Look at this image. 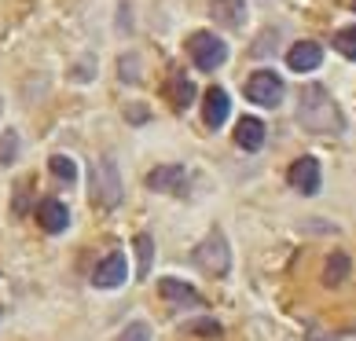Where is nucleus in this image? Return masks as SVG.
Masks as SVG:
<instances>
[{
  "label": "nucleus",
  "mask_w": 356,
  "mask_h": 341,
  "mask_svg": "<svg viewBox=\"0 0 356 341\" xmlns=\"http://www.w3.org/2000/svg\"><path fill=\"white\" fill-rule=\"evenodd\" d=\"M283 77L275 70H257L254 77L246 81V99L257 103V107H280L283 103Z\"/></svg>",
  "instance_id": "nucleus-5"
},
{
  "label": "nucleus",
  "mask_w": 356,
  "mask_h": 341,
  "mask_svg": "<svg viewBox=\"0 0 356 341\" xmlns=\"http://www.w3.org/2000/svg\"><path fill=\"white\" fill-rule=\"evenodd\" d=\"M188 51H191L195 67H199V70H206V74L220 70V67H224V59H228V44H224L220 37L206 33V30L191 33V41H188Z\"/></svg>",
  "instance_id": "nucleus-4"
},
{
  "label": "nucleus",
  "mask_w": 356,
  "mask_h": 341,
  "mask_svg": "<svg viewBox=\"0 0 356 341\" xmlns=\"http://www.w3.org/2000/svg\"><path fill=\"white\" fill-rule=\"evenodd\" d=\"M235 143H239L243 151H261L265 147V125H261L257 117H243V122L235 125Z\"/></svg>",
  "instance_id": "nucleus-13"
},
{
  "label": "nucleus",
  "mask_w": 356,
  "mask_h": 341,
  "mask_svg": "<svg viewBox=\"0 0 356 341\" xmlns=\"http://www.w3.org/2000/svg\"><path fill=\"white\" fill-rule=\"evenodd\" d=\"M346 275H349V253H331V260H327V268H323V283L327 286H341L346 283Z\"/></svg>",
  "instance_id": "nucleus-16"
},
{
  "label": "nucleus",
  "mask_w": 356,
  "mask_h": 341,
  "mask_svg": "<svg viewBox=\"0 0 356 341\" xmlns=\"http://www.w3.org/2000/svg\"><path fill=\"white\" fill-rule=\"evenodd\" d=\"M129 279V260L125 253H107L96 265V275H92V283L99 286V290H114V286H122Z\"/></svg>",
  "instance_id": "nucleus-6"
},
{
  "label": "nucleus",
  "mask_w": 356,
  "mask_h": 341,
  "mask_svg": "<svg viewBox=\"0 0 356 341\" xmlns=\"http://www.w3.org/2000/svg\"><path fill=\"white\" fill-rule=\"evenodd\" d=\"M191 331H199V334H220V326H217V323H209V319H202V323H195Z\"/></svg>",
  "instance_id": "nucleus-23"
},
{
  "label": "nucleus",
  "mask_w": 356,
  "mask_h": 341,
  "mask_svg": "<svg viewBox=\"0 0 356 341\" xmlns=\"http://www.w3.org/2000/svg\"><path fill=\"white\" fill-rule=\"evenodd\" d=\"M48 169H51V176H56V180H67V183L77 180V162L70 158V154H51Z\"/></svg>",
  "instance_id": "nucleus-18"
},
{
  "label": "nucleus",
  "mask_w": 356,
  "mask_h": 341,
  "mask_svg": "<svg viewBox=\"0 0 356 341\" xmlns=\"http://www.w3.org/2000/svg\"><path fill=\"white\" fill-rule=\"evenodd\" d=\"M320 63H323V48L316 41H298L294 48L286 51V67L298 70V74H309V70L320 67Z\"/></svg>",
  "instance_id": "nucleus-9"
},
{
  "label": "nucleus",
  "mask_w": 356,
  "mask_h": 341,
  "mask_svg": "<svg viewBox=\"0 0 356 341\" xmlns=\"http://www.w3.org/2000/svg\"><path fill=\"white\" fill-rule=\"evenodd\" d=\"M37 224H41L48 235L67 231V228H70V213H67V206H63L59 199H44L41 206H37Z\"/></svg>",
  "instance_id": "nucleus-10"
},
{
  "label": "nucleus",
  "mask_w": 356,
  "mask_h": 341,
  "mask_svg": "<svg viewBox=\"0 0 356 341\" xmlns=\"http://www.w3.org/2000/svg\"><path fill=\"white\" fill-rule=\"evenodd\" d=\"M353 8H356V0H353Z\"/></svg>",
  "instance_id": "nucleus-26"
},
{
  "label": "nucleus",
  "mask_w": 356,
  "mask_h": 341,
  "mask_svg": "<svg viewBox=\"0 0 356 341\" xmlns=\"http://www.w3.org/2000/svg\"><path fill=\"white\" fill-rule=\"evenodd\" d=\"M209 15H213V22H220L224 30H239L246 22V0H213Z\"/></svg>",
  "instance_id": "nucleus-12"
},
{
  "label": "nucleus",
  "mask_w": 356,
  "mask_h": 341,
  "mask_svg": "<svg viewBox=\"0 0 356 341\" xmlns=\"http://www.w3.org/2000/svg\"><path fill=\"white\" fill-rule=\"evenodd\" d=\"M309 341H338L334 334H320V331H309Z\"/></svg>",
  "instance_id": "nucleus-24"
},
{
  "label": "nucleus",
  "mask_w": 356,
  "mask_h": 341,
  "mask_svg": "<svg viewBox=\"0 0 356 341\" xmlns=\"http://www.w3.org/2000/svg\"><path fill=\"white\" fill-rule=\"evenodd\" d=\"M92 202L103 209H114L122 202V173H118L114 158H99L92 165Z\"/></svg>",
  "instance_id": "nucleus-3"
},
{
  "label": "nucleus",
  "mask_w": 356,
  "mask_h": 341,
  "mask_svg": "<svg viewBox=\"0 0 356 341\" xmlns=\"http://www.w3.org/2000/svg\"><path fill=\"white\" fill-rule=\"evenodd\" d=\"M118 341H151V326L147 323H129Z\"/></svg>",
  "instance_id": "nucleus-21"
},
{
  "label": "nucleus",
  "mask_w": 356,
  "mask_h": 341,
  "mask_svg": "<svg viewBox=\"0 0 356 341\" xmlns=\"http://www.w3.org/2000/svg\"><path fill=\"white\" fill-rule=\"evenodd\" d=\"M169 99H173V107L177 110H188L191 103H195V85H191V77H184V74H173L169 77Z\"/></svg>",
  "instance_id": "nucleus-14"
},
{
  "label": "nucleus",
  "mask_w": 356,
  "mask_h": 341,
  "mask_svg": "<svg viewBox=\"0 0 356 341\" xmlns=\"http://www.w3.org/2000/svg\"><path fill=\"white\" fill-rule=\"evenodd\" d=\"M195 265H199L206 275H228L232 250H228V239H224L220 228H213L199 246H195Z\"/></svg>",
  "instance_id": "nucleus-2"
},
{
  "label": "nucleus",
  "mask_w": 356,
  "mask_h": 341,
  "mask_svg": "<svg viewBox=\"0 0 356 341\" xmlns=\"http://www.w3.org/2000/svg\"><path fill=\"white\" fill-rule=\"evenodd\" d=\"M133 250H136V279H147V275H151V260H154V239H151V235H136Z\"/></svg>",
  "instance_id": "nucleus-15"
},
{
  "label": "nucleus",
  "mask_w": 356,
  "mask_h": 341,
  "mask_svg": "<svg viewBox=\"0 0 356 341\" xmlns=\"http://www.w3.org/2000/svg\"><path fill=\"white\" fill-rule=\"evenodd\" d=\"M122 81H140V74H136V56L122 59Z\"/></svg>",
  "instance_id": "nucleus-22"
},
{
  "label": "nucleus",
  "mask_w": 356,
  "mask_h": 341,
  "mask_svg": "<svg viewBox=\"0 0 356 341\" xmlns=\"http://www.w3.org/2000/svg\"><path fill=\"white\" fill-rule=\"evenodd\" d=\"M0 110H4V99H0Z\"/></svg>",
  "instance_id": "nucleus-25"
},
{
  "label": "nucleus",
  "mask_w": 356,
  "mask_h": 341,
  "mask_svg": "<svg viewBox=\"0 0 356 341\" xmlns=\"http://www.w3.org/2000/svg\"><path fill=\"white\" fill-rule=\"evenodd\" d=\"M290 188L301 191V194H316L320 191V162L316 158H298L294 165H290Z\"/></svg>",
  "instance_id": "nucleus-7"
},
{
  "label": "nucleus",
  "mask_w": 356,
  "mask_h": 341,
  "mask_svg": "<svg viewBox=\"0 0 356 341\" xmlns=\"http://www.w3.org/2000/svg\"><path fill=\"white\" fill-rule=\"evenodd\" d=\"M158 286H162V297H169V301H184V305H199V294H195L191 286H184L180 279H162Z\"/></svg>",
  "instance_id": "nucleus-17"
},
{
  "label": "nucleus",
  "mask_w": 356,
  "mask_h": 341,
  "mask_svg": "<svg viewBox=\"0 0 356 341\" xmlns=\"http://www.w3.org/2000/svg\"><path fill=\"white\" fill-rule=\"evenodd\" d=\"M188 180V169L184 165H158L147 173V188L151 191H162V194H177Z\"/></svg>",
  "instance_id": "nucleus-8"
},
{
  "label": "nucleus",
  "mask_w": 356,
  "mask_h": 341,
  "mask_svg": "<svg viewBox=\"0 0 356 341\" xmlns=\"http://www.w3.org/2000/svg\"><path fill=\"white\" fill-rule=\"evenodd\" d=\"M228 110H232V99L224 88H209L206 92V107H202V122L209 128H220L224 122H228Z\"/></svg>",
  "instance_id": "nucleus-11"
},
{
  "label": "nucleus",
  "mask_w": 356,
  "mask_h": 341,
  "mask_svg": "<svg viewBox=\"0 0 356 341\" xmlns=\"http://www.w3.org/2000/svg\"><path fill=\"white\" fill-rule=\"evenodd\" d=\"M15 154H19V136L8 128V133H4V140H0V165L15 162Z\"/></svg>",
  "instance_id": "nucleus-20"
},
{
  "label": "nucleus",
  "mask_w": 356,
  "mask_h": 341,
  "mask_svg": "<svg viewBox=\"0 0 356 341\" xmlns=\"http://www.w3.org/2000/svg\"><path fill=\"white\" fill-rule=\"evenodd\" d=\"M331 44H334V51H341L346 59L356 63V26H346V30H338Z\"/></svg>",
  "instance_id": "nucleus-19"
},
{
  "label": "nucleus",
  "mask_w": 356,
  "mask_h": 341,
  "mask_svg": "<svg viewBox=\"0 0 356 341\" xmlns=\"http://www.w3.org/2000/svg\"><path fill=\"white\" fill-rule=\"evenodd\" d=\"M298 122L309 133H341V114L338 103L331 99V92L323 85H305L298 99Z\"/></svg>",
  "instance_id": "nucleus-1"
}]
</instances>
